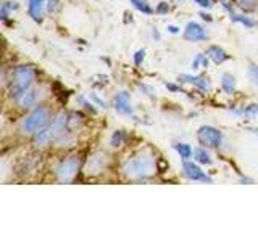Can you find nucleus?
Returning <instances> with one entry per match:
<instances>
[{
  "label": "nucleus",
  "instance_id": "f257e3e1",
  "mask_svg": "<svg viewBox=\"0 0 258 241\" xmlns=\"http://www.w3.org/2000/svg\"><path fill=\"white\" fill-rule=\"evenodd\" d=\"M158 164L157 156L150 148H145L134 153L133 156H129L123 166H121V172L124 177L131 180H145L150 179L157 174Z\"/></svg>",
  "mask_w": 258,
  "mask_h": 241
},
{
  "label": "nucleus",
  "instance_id": "f03ea898",
  "mask_svg": "<svg viewBox=\"0 0 258 241\" xmlns=\"http://www.w3.org/2000/svg\"><path fill=\"white\" fill-rule=\"evenodd\" d=\"M52 119V109L50 106H47V104L40 103L37 104L36 108H32L31 112L28 116H24L21 119V123L18 126V131L23 134V135H36L39 131H42L44 127L48 126Z\"/></svg>",
  "mask_w": 258,
  "mask_h": 241
},
{
  "label": "nucleus",
  "instance_id": "7ed1b4c3",
  "mask_svg": "<svg viewBox=\"0 0 258 241\" xmlns=\"http://www.w3.org/2000/svg\"><path fill=\"white\" fill-rule=\"evenodd\" d=\"M36 76H37V72L32 66H28V64L16 66L12 71L10 79L5 82V84H8V93H10L12 98L16 100L24 90H28L29 87L34 85Z\"/></svg>",
  "mask_w": 258,
  "mask_h": 241
},
{
  "label": "nucleus",
  "instance_id": "20e7f679",
  "mask_svg": "<svg viewBox=\"0 0 258 241\" xmlns=\"http://www.w3.org/2000/svg\"><path fill=\"white\" fill-rule=\"evenodd\" d=\"M81 166H83L81 155L75 153V155H70V156L58 161V164H56L53 169V175L60 183H71L76 179V175L79 174Z\"/></svg>",
  "mask_w": 258,
  "mask_h": 241
},
{
  "label": "nucleus",
  "instance_id": "39448f33",
  "mask_svg": "<svg viewBox=\"0 0 258 241\" xmlns=\"http://www.w3.org/2000/svg\"><path fill=\"white\" fill-rule=\"evenodd\" d=\"M110 166V156L105 151H94L89 155L86 164H84V174L87 177H97L103 174Z\"/></svg>",
  "mask_w": 258,
  "mask_h": 241
},
{
  "label": "nucleus",
  "instance_id": "423d86ee",
  "mask_svg": "<svg viewBox=\"0 0 258 241\" xmlns=\"http://www.w3.org/2000/svg\"><path fill=\"white\" fill-rule=\"evenodd\" d=\"M45 96L47 93L44 90V87L32 85L28 90H24L18 98L15 100V103L18 104V108L21 109H32V108H36L37 104H40V101H42Z\"/></svg>",
  "mask_w": 258,
  "mask_h": 241
},
{
  "label": "nucleus",
  "instance_id": "0eeeda50",
  "mask_svg": "<svg viewBox=\"0 0 258 241\" xmlns=\"http://www.w3.org/2000/svg\"><path fill=\"white\" fill-rule=\"evenodd\" d=\"M197 139L207 148H220L221 147V142H223V134L218 131L216 127L204 126V127L199 129Z\"/></svg>",
  "mask_w": 258,
  "mask_h": 241
},
{
  "label": "nucleus",
  "instance_id": "6e6552de",
  "mask_svg": "<svg viewBox=\"0 0 258 241\" xmlns=\"http://www.w3.org/2000/svg\"><path fill=\"white\" fill-rule=\"evenodd\" d=\"M182 37L184 40H187V42H202V40H207L208 36L204 26H200L196 21H190L187 23V26H185Z\"/></svg>",
  "mask_w": 258,
  "mask_h": 241
},
{
  "label": "nucleus",
  "instance_id": "1a4fd4ad",
  "mask_svg": "<svg viewBox=\"0 0 258 241\" xmlns=\"http://www.w3.org/2000/svg\"><path fill=\"white\" fill-rule=\"evenodd\" d=\"M182 172L184 175L187 177L189 180H194V182H208V183H212V179L202 171V169L196 164V163H190V161H184V164H182Z\"/></svg>",
  "mask_w": 258,
  "mask_h": 241
},
{
  "label": "nucleus",
  "instance_id": "9d476101",
  "mask_svg": "<svg viewBox=\"0 0 258 241\" xmlns=\"http://www.w3.org/2000/svg\"><path fill=\"white\" fill-rule=\"evenodd\" d=\"M113 106H115L116 112L123 116H133L134 114V108L131 103V96H129L127 92H119L115 100H113Z\"/></svg>",
  "mask_w": 258,
  "mask_h": 241
},
{
  "label": "nucleus",
  "instance_id": "9b49d317",
  "mask_svg": "<svg viewBox=\"0 0 258 241\" xmlns=\"http://www.w3.org/2000/svg\"><path fill=\"white\" fill-rule=\"evenodd\" d=\"M221 4H223V7H224V10L229 13L231 21H234V23H240L242 26H245V28H255V26H256V21L250 18V16H245V15H240V13H236V12H234V8L231 7V4L224 2V0H223Z\"/></svg>",
  "mask_w": 258,
  "mask_h": 241
},
{
  "label": "nucleus",
  "instance_id": "f8f14e48",
  "mask_svg": "<svg viewBox=\"0 0 258 241\" xmlns=\"http://www.w3.org/2000/svg\"><path fill=\"white\" fill-rule=\"evenodd\" d=\"M47 0H28V13L36 23H42Z\"/></svg>",
  "mask_w": 258,
  "mask_h": 241
},
{
  "label": "nucleus",
  "instance_id": "ddd939ff",
  "mask_svg": "<svg viewBox=\"0 0 258 241\" xmlns=\"http://www.w3.org/2000/svg\"><path fill=\"white\" fill-rule=\"evenodd\" d=\"M179 82H187V84H192L199 87L200 90H210V79L205 77V76H190V74H182L179 76Z\"/></svg>",
  "mask_w": 258,
  "mask_h": 241
},
{
  "label": "nucleus",
  "instance_id": "4468645a",
  "mask_svg": "<svg viewBox=\"0 0 258 241\" xmlns=\"http://www.w3.org/2000/svg\"><path fill=\"white\" fill-rule=\"evenodd\" d=\"M207 55H208V58L212 60L213 63H216V64H221V63L229 60V55L218 45H210L208 50H207Z\"/></svg>",
  "mask_w": 258,
  "mask_h": 241
},
{
  "label": "nucleus",
  "instance_id": "2eb2a0df",
  "mask_svg": "<svg viewBox=\"0 0 258 241\" xmlns=\"http://www.w3.org/2000/svg\"><path fill=\"white\" fill-rule=\"evenodd\" d=\"M221 88L226 93L231 95L234 90H236V77H234L232 74H229V72H224V74L221 76Z\"/></svg>",
  "mask_w": 258,
  "mask_h": 241
},
{
  "label": "nucleus",
  "instance_id": "dca6fc26",
  "mask_svg": "<svg viewBox=\"0 0 258 241\" xmlns=\"http://www.w3.org/2000/svg\"><path fill=\"white\" fill-rule=\"evenodd\" d=\"M194 159H196L197 163H200V164H208V166L213 163L212 156H210V153L207 151V147L205 148H196V150H194Z\"/></svg>",
  "mask_w": 258,
  "mask_h": 241
},
{
  "label": "nucleus",
  "instance_id": "f3484780",
  "mask_svg": "<svg viewBox=\"0 0 258 241\" xmlns=\"http://www.w3.org/2000/svg\"><path fill=\"white\" fill-rule=\"evenodd\" d=\"M18 8V4L16 2H5L2 4V7H0V20L2 21H8V16H10V13L13 12V10H16Z\"/></svg>",
  "mask_w": 258,
  "mask_h": 241
},
{
  "label": "nucleus",
  "instance_id": "a211bd4d",
  "mask_svg": "<svg viewBox=\"0 0 258 241\" xmlns=\"http://www.w3.org/2000/svg\"><path fill=\"white\" fill-rule=\"evenodd\" d=\"M174 150L179 153V156L184 161H187V159H190L194 156V150L190 148V145H187V143H176Z\"/></svg>",
  "mask_w": 258,
  "mask_h": 241
},
{
  "label": "nucleus",
  "instance_id": "6ab92c4d",
  "mask_svg": "<svg viewBox=\"0 0 258 241\" xmlns=\"http://www.w3.org/2000/svg\"><path fill=\"white\" fill-rule=\"evenodd\" d=\"M131 4H133V7L136 8V10H139L144 15H153V13H155V10L150 7V4L147 2V0H131Z\"/></svg>",
  "mask_w": 258,
  "mask_h": 241
},
{
  "label": "nucleus",
  "instance_id": "aec40b11",
  "mask_svg": "<svg viewBox=\"0 0 258 241\" xmlns=\"http://www.w3.org/2000/svg\"><path fill=\"white\" fill-rule=\"evenodd\" d=\"M126 140H127V135L123 131H116L115 134L111 135L110 145H111L113 148H121L126 143Z\"/></svg>",
  "mask_w": 258,
  "mask_h": 241
},
{
  "label": "nucleus",
  "instance_id": "412c9836",
  "mask_svg": "<svg viewBox=\"0 0 258 241\" xmlns=\"http://www.w3.org/2000/svg\"><path fill=\"white\" fill-rule=\"evenodd\" d=\"M234 2L244 12H252L258 7V0H234Z\"/></svg>",
  "mask_w": 258,
  "mask_h": 241
},
{
  "label": "nucleus",
  "instance_id": "4be33fe9",
  "mask_svg": "<svg viewBox=\"0 0 258 241\" xmlns=\"http://www.w3.org/2000/svg\"><path fill=\"white\" fill-rule=\"evenodd\" d=\"M240 114H244L245 117H250V119H256L258 117V104H250L248 108L239 111Z\"/></svg>",
  "mask_w": 258,
  "mask_h": 241
},
{
  "label": "nucleus",
  "instance_id": "5701e85b",
  "mask_svg": "<svg viewBox=\"0 0 258 241\" xmlns=\"http://www.w3.org/2000/svg\"><path fill=\"white\" fill-rule=\"evenodd\" d=\"M60 0H47V7H45V12L47 15H55L56 12L60 10Z\"/></svg>",
  "mask_w": 258,
  "mask_h": 241
},
{
  "label": "nucleus",
  "instance_id": "b1692460",
  "mask_svg": "<svg viewBox=\"0 0 258 241\" xmlns=\"http://www.w3.org/2000/svg\"><path fill=\"white\" fill-rule=\"evenodd\" d=\"M200 64H202L204 68H208V58H207L205 55H202V53H199V55L196 56V60L192 61V68H194V69H199V68H200Z\"/></svg>",
  "mask_w": 258,
  "mask_h": 241
},
{
  "label": "nucleus",
  "instance_id": "393cba45",
  "mask_svg": "<svg viewBox=\"0 0 258 241\" xmlns=\"http://www.w3.org/2000/svg\"><path fill=\"white\" fill-rule=\"evenodd\" d=\"M248 77H250V80H252L255 85H258V66H256V64H250Z\"/></svg>",
  "mask_w": 258,
  "mask_h": 241
},
{
  "label": "nucleus",
  "instance_id": "a878e982",
  "mask_svg": "<svg viewBox=\"0 0 258 241\" xmlns=\"http://www.w3.org/2000/svg\"><path fill=\"white\" fill-rule=\"evenodd\" d=\"M144 58H145V50L136 52V55H134V64H136V66H141L142 61H144Z\"/></svg>",
  "mask_w": 258,
  "mask_h": 241
},
{
  "label": "nucleus",
  "instance_id": "bb28decb",
  "mask_svg": "<svg viewBox=\"0 0 258 241\" xmlns=\"http://www.w3.org/2000/svg\"><path fill=\"white\" fill-rule=\"evenodd\" d=\"M168 10H169L168 4L166 2H160V5L155 8V13H168Z\"/></svg>",
  "mask_w": 258,
  "mask_h": 241
},
{
  "label": "nucleus",
  "instance_id": "cd10ccee",
  "mask_svg": "<svg viewBox=\"0 0 258 241\" xmlns=\"http://www.w3.org/2000/svg\"><path fill=\"white\" fill-rule=\"evenodd\" d=\"M199 7H202V8H210L213 4H212V0H194Z\"/></svg>",
  "mask_w": 258,
  "mask_h": 241
},
{
  "label": "nucleus",
  "instance_id": "c85d7f7f",
  "mask_svg": "<svg viewBox=\"0 0 258 241\" xmlns=\"http://www.w3.org/2000/svg\"><path fill=\"white\" fill-rule=\"evenodd\" d=\"M91 100H94L97 104H99V106L100 108H105V106H107V104H105V101H102L100 98H99V96H97L95 93H91Z\"/></svg>",
  "mask_w": 258,
  "mask_h": 241
},
{
  "label": "nucleus",
  "instance_id": "c756f323",
  "mask_svg": "<svg viewBox=\"0 0 258 241\" xmlns=\"http://www.w3.org/2000/svg\"><path fill=\"white\" fill-rule=\"evenodd\" d=\"M166 85V88H169L171 92H179V88H177L176 85H173V84H165Z\"/></svg>",
  "mask_w": 258,
  "mask_h": 241
},
{
  "label": "nucleus",
  "instance_id": "7c9ffc66",
  "mask_svg": "<svg viewBox=\"0 0 258 241\" xmlns=\"http://www.w3.org/2000/svg\"><path fill=\"white\" fill-rule=\"evenodd\" d=\"M168 31L171 32V34H177V32H179V28H176V26H168Z\"/></svg>",
  "mask_w": 258,
  "mask_h": 241
},
{
  "label": "nucleus",
  "instance_id": "2f4dec72",
  "mask_svg": "<svg viewBox=\"0 0 258 241\" xmlns=\"http://www.w3.org/2000/svg\"><path fill=\"white\" fill-rule=\"evenodd\" d=\"M200 16H202V18H204V20H207V21H212V16L207 15L205 12H202V13H200Z\"/></svg>",
  "mask_w": 258,
  "mask_h": 241
},
{
  "label": "nucleus",
  "instance_id": "473e14b6",
  "mask_svg": "<svg viewBox=\"0 0 258 241\" xmlns=\"http://www.w3.org/2000/svg\"><path fill=\"white\" fill-rule=\"evenodd\" d=\"M152 34H153V37H155V39H160V34H158V31H157V29H153Z\"/></svg>",
  "mask_w": 258,
  "mask_h": 241
}]
</instances>
